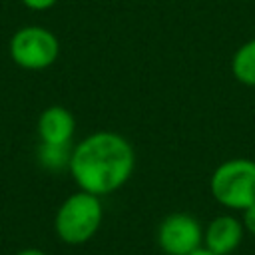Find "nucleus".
<instances>
[{
  "label": "nucleus",
  "instance_id": "1",
  "mask_svg": "<svg viewBox=\"0 0 255 255\" xmlns=\"http://www.w3.org/2000/svg\"><path fill=\"white\" fill-rule=\"evenodd\" d=\"M135 169V151L128 137L118 131L100 129L72 147L70 175L78 189L98 197L122 189Z\"/></svg>",
  "mask_w": 255,
  "mask_h": 255
},
{
  "label": "nucleus",
  "instance_id": "2",
  "mask_svg": "<svg viewBox=\"0 0 255 255\" xmlns=\"http://www.w3.org/2000/svg\"><path fill=\"white\" fill-rule=\"evenodd\" d=\"M102 221V199L94 193L78 189L60 203L54 215V231L66 245H84L100 231Z\"/></svg>",
  "mask_w": 255,
  "mask_h": 255
},
{
  "label": "nucleus",
  "instance_id": "3",
  "mask_svg": "<svg viewBox=\"0 0 255 255\" xmlns=\"http://www.w3.org/2000/svg\"><path fill=\"white\" fill-rule=\"evenodd\" d=\"M209 191L229 211H243L255 205V161L249 157L225 159L213 169Z\"/></svg>",
  "mask_w": 255,
  "mask_h": 255
},
{
  "label": "nucleus",
  "instance_id": "4",
  "mask_svg": "<svg viewBox=\"0 0 255 255\" xmlns=\"http://www.w3.org/2000/svg\"><path fill=\"white\" fill-rule=\"evenodd\" d=\"M10 58L24 70H46L60 56V42L56 34L44 26H24L16 30L8 44Z\"/></svg>",
  "mask_w": 255,
  "mask_h": 255
},
{
  "label": "nucleus",
  "instance_id": "5",
  "mask_svg": "<svg viewBox=\"0 0 255 255\" xmlns=\"http://www.w3.org/2000/svg\"><path fill=\"white\" fill-rule=\"evenodd\" d=\"M157 245L165 255H189L203 247V227L191 213H169L157 225Z\"/></svg>",
  "mask_w": 255,
  "mask_h": 255
},
{
  "label": "nucleus",
  "instance_id": "6",
  "mask_svg": "<svg viewBox=\"0 0 255 255\" xmlns=\"http://www.w3.org/2000/svg\"><path fill=\"white\" fill-rule=\"evenodd\" d=\"M245 229L241 217L231 213L213 217L203 229V247L215 255H231L243 241Z\"/></svg>",
  "mask_w": 255,
  "mask_h": 255
},
{
  "label": "nucleus",
  "instance_id": "7",
  "mask_svg": "<svg viewBox=\"0 0 255 255\" xmlns=\"http://www.w3.org/2000/svg\"><path fill=\"white\" fill-rule=\"evenodd\" d=\"M76 120L64 106H48L38 118V135L42 143H72Z\"/></svg>",
  "mask_w": 255,
  "mask_h": 255
},
{
  "label": "nucleus",
  "instance_id": "8",
  "mask_svg": "<svg viewBox=\"0 0 255 255\" xmlns=\"http://www.w3.org/2000/svg\"><path fill=\"white\" fill-rule=\"evenodd\" d=\"M233 78L249 88H255V38L241 44L231 58Z\"/></svg>",
  "mask_w": 255,
  "mask_h": 255
},
{
  "label": "nucleus",
  "instance_id": "9",
  "mask_svg": "<svg viewBox=\"0 0 255 255\" xmlns=\"http://www.w3.org/2000/svg\"><path fill=\"white\" fill-rule=\"evenodd\" d=\"M72 143H40L38 147V163L48 171H62L70 167Z\"/></svg>",
  "mask_w": 255,
  "mask_h": 255
},
{
  "label": "nucleus",
  "instance_id": "10",
  "mask_svg": "<svg viewBox=\"0 0 255 255\" xmlns=\"http://www.w3.org/2000/svg\"><path fill=\"white\" fill-rule=\"evenodd\" d=\"M241 223H243L245 233L255 237V205H251V207L241 211Z\"/></svg>",
  "mask_w": 255,
  "mask_h": 255
},
{
  "label": "nucleus",
  "instance_id": "11",
  "mask_svg": "<svg viewBox=\"0 0 255 255\" xmlns=\"http://www.w3.org/2000/svg\"><path fill=\"white\" fill-rule=\"evenodd\" d=\"M26 8L30 10H36V12H44V10H50L52 6L58 4V0H20Z\"/></svg>",
  "mask_w": 255,
  "mask_h": 255
},
{
  "label": "nucleus",
  "instance_id": "12",
  "mask_svg": "<svg viewBox=\"0 0 255 255\" xmlns=\"http://www.w3.org/2000/svg\"><path fill=\"white\" fill-rule=\"evenodd\" d=\"M16 255H48V253H46V251H42V249H38V247H26V249L18 251Z\"/></svg>",
  "mask_w": 255,
  "mask_h": 255
},
{
  "label": "nucleus",
  "instance_id": "13",
  "mask_svg": "<svg viewBox=\"0 0 255 255\" xmlns=\"http://www.w3.org/2000/svg\"><path fill=\"white\" fill-rule=\"evenodd\" d=\"M189 255H215V253H211L209 249H205V247H199V249H195L193 253H189Z\"/></svg>",
  "mask_w": 255,
  "mask_h": 255
}]
</instances>
